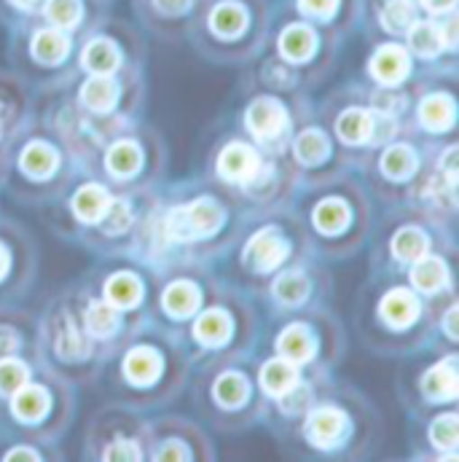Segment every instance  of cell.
<instances>
[{"mask_svg": "<svg viewBox=\"0 0 459 462\" xmlns=\"http://www.w3.org/2000/svg\"><path fill=\"white\" fill-rule=\"evenodd\" d=\"M315 49H317V35H315V30H309V27H304V24L288 27V30L282 32V38H280V51H282V57L290 60V62H304V60H309V57L315 54Z\"/></svg>", "mask_w": 459, "mask_h": 462, "instance_id": "2e32d148", "label": "cell"}, {"mask_svg": "<svg viewBox=\"0 0 459 462\" xmlns=\"http://www.w3.org/2000/svg\"><path fill=\"white\" fill-rule=\"evenodd\" d=\"M277 349L285 360L290 363H307L315 357V349H317V342H315V334L301 326V323H293L282 331V337L277 339Z\"/></svg>", "mask_w": 459, "mask_h": 462, "instance_id": "8fae6325", "label": "cell"}, {"mask_svg": "<svg viewBox=\"0 0 459 462\" xmlns=\"http://www.w3.org/2000/svg\"><path fill=\"white\" fill-rule=\"evenodd\" d=\"M121 65V54L118 46L108 38H97L92 43H87L84 49V68L95 76H111Z\"/></svg>", "mask_w": 459, "mask_h": 462, "instance_id": "9a60e30c", "label": "cell"}, {"mask_svg": "<svg viewBox=\"0 0 459 462\" xmlns=\"http://www.w3.org/2000/svg\"><path fill=\"white\" fill-rule=\"evenodd\" d=\"M261 170L258 153L244 143H231L218 159V172L231 183H250Z\"/></svg>", "mask_w": 459, "mask_h": 462, "instance_id": "5b68a950", "label": "cell"}, {"mask_svg": "<svg viewBox=\"0 0 459 462\" xmlns=\"http://www.w3.org/2000/svg\"><path fill=\"white\" fill-rule=\"evenodd\" d=\"M106 299H108V304H114L115 310L137 307L142 299V282L129 272H118L106 282Z\"/></svg>", "mask_w": 459, "mask_h": 462, "instance_id": "7402d4cb", "label": "cell"}, {"mask_svg": "<svg viewBox=\"0 0 459 462\" xmlns=\"http://www.w3.org/2000/svg\"><path fill=\"white\" fill-rule=\"evenodd\" d=\"M457 315H459V310H457V307H452V310H449V315H446V320H444V328H446L449 339H457V337H459Z\"/></svg>", "mask_w": 459, "mask_h": 462, "instance_id": "c3c4849f", "label": "cell"}, {"mask_svg": "<svg viewBox=\"0 0 459 462\" xmlns=\"http://www.w3.org/2000/svg\"><path fill=\"white\" fill-rule=\"evenodd\" d=\"M38 460V455L32 452V449H11L8 455H5V460Z\"/></svg>", "mask_w": 459, "mask_h": 462, "instance_id": "f907efd6", "label": "cell"}, {"mask_svg": "<svg viewBox=\"0 0 459 462\" xmlns=\"http://www.w3.org/2000/svg\"><path fill=\"white\" fill-rule=\"evenodd\" d=\"M459 390L457 379V360L454 357H446L441 360L438 365H433L425 379H422V393L430 398V401H454Z\"/></svg>", "mask_w": 459, "mask_h": 462, "instance_id": "ba28073f", "label": "cell"}, {"mask_svg": "<svg viewBox=\"0 0 459 462\" xmlns=\"http://www.w3.org/2000/svg\"><path fill=\"white\" fill-rule=\"evenodd\" d=\"M414 272H411V282L417 291L422 293H438L449 285V269L441 258H419L414 261Z\"/></svg>", "mask_w": 459, "mask_h": 462, "instance_id": "d6986e66", "label": "cell"}, {"mask_svg": "<svg viewBox=\"0 0 459 462\" xmlns=\"http://www.w3.org/2000/svg\"><path fill=\"white\" fill-rule=\"evenodd\" d=\"M409 70H411V60H409L406 49L398 46V43L381 46V49L373 54V60H371V73H373V79H376L379 84H384V87L400 84V81L409 76Z\"/></svg>", "mask_w": 459, "mask_h": 462, "instance_id": "8992f818", "label": "cell"}, {"mask_svg": "<svg viewBox=\"0 0 459 462\" xmlns=\"http://www.w3.org/2000/svg\"><path fill=\"white\" fill-rule=\"evenodd\" d=\"M100 224L106 226L108 234H121V231L129 229V224H132V208L124 202V199H111V205H108V210H106V216L100 218Z\"/></svg>", "mask_w": 459, "mask_h": 462, "instance_id": "ab89813d", "label": "cell"}, {"mask_svg": "<svg viewBox=\"0 0 459 462\" xmlns=\"http://www.w3.org/2000/svg\"><path fill=\"white\" fill-rule=\"evenodd\" d=\"M444 170H446L449 183H457V148H449V151H446V156H444Z\"/></svg>", "mask_w": 459, "mask_h": 462, "instance_id": "7dc6e473", "label": "cell"}, {"mask_svg": "<svg viewBox=\"0 0 459 462\" xmlns=\"http://www.w3.org/2000/svg\"><path fill=\"white\" fill-rule=\"evenodd\" d=\"M106 460L134 462V460H140V449H137V444H134V441L121 439V441H115V444H111V447L106 449Z\"/></svg>", "mask_w": 459, "mask_h": 462, "instance_id": "b9f144b4", "label": "cell"}, {"mask_svg": "<svg viewBox=\"0 0 459 462\" xmlns=\"http://www.w3.org/2000/svg\"><path fill=\"white\" fill-rule=\"evenodd\" d=\"M68 38L60 30H41L32 38V57L43 65H57L68 57Z\"/></svg>", "mask_w": 459, "mask_h": 462, "instance_id": "4316f807", "label": "cell"}, {"mask_svg": "<svg viewBox=\"0 0 459 462\" xmlns=\"http://www.w3.org/2000/svg\"><path fill=\"white\" fill-rule=\"evenodd\" d=\"M30 368L16 357H0V395H14L22 384H27Z\"/></svg>", "mask_w": 459, "mask_h": 462, "instance_id": "8d00e7d4", "label": "cell"}, {"mask_svg": "<svg viewBox=\"0 0 459 462\" xmlns=\"http://www.w3.org/2000/svg\"><path fill=\"white\" fill-rule=\"evenodd\" d=\"M153 5H156L161 14H167V16H175V14L188 11L191 0H153Z\"/></svg>", "mask_w": 459, "mask_h": 462, "instance_id": "f6af8a7d", "label": "cell"}, {"mask_svg": "<svg viewBox=\"0 0 459 462\" xmlns=\"http://www.w3.org/2000/svg\"><path fill=\"white\" fill-rule=\"evenodd\" d=\"M81 100L89 111L95 114H108L114 111V106L118 103V84L111 76H95L84 84L81 89Z\"/></svg>", "mask_w": 459, "mask_h": 462, "instance_id": "e0dca14e", "label": "cell"}, {"mask_svg": "<svg viewBox=\"0 0 459 462\" xmlns=\"http://www.w3.org/2000/svg\"><path fill=\"white\" fill-rule=\"evenodd\" d=\"M14 5H19V8H30V5H35L38 0H11Z\"/></svg>", "mask_w": 459, "mask_h": 462, "instance_id": "f5cc1de1", "label": "cell"}, {"mask_svg": "<svg viewBox=\"0 0 459 462\" xmlns=\"http://www.w3.org/2000/svg\"><path fill=\"white\" fill-rule=\"evenodd\" d=\"M57 164H60V156H57V151L51 148V145H46V143H30L24 151H22V170L30 175V178H49V175H54V170H57Z\"/></svg>", "mask_w": 459, "mask_h": 462, "instance_id": "603a6c76", "label": "cell"}, {"mask_svg": "<svg viewBox=\"0 0 459 462\" xmlns=\"http://www.w3.org/2000/svg\"><path fill=\"white\" fill-rule=\"evenodd\" d=\"M288 253H290V242L285 239L282 231L263 229L247 242L242 261L252 272H271V269H277L288 258Z\"/></svg>", "mask_w": 459, "mask_h": 462, "instance_id": "7a4b0ae2", "label": "cell"}, {"mask_svg": "<svg viewBox=\"0 0 459 462\" xmlns=\"http://www.w3.org/2000/svg\"><path fill=\"white\" fill-rule=\"evenodd\" d=\"M454 116L457 106L449 95H430L422 100L419 106V121L430 129V132H446L454 126Z\"/></svg>", "mask_w": 459, "mask_h": 462, "instance_id": "4fadbf2b", "label": "cell"}, {"mask_svg": "<svg viewBox=\"0 0 459 462\" xmlns=\"http://www.w3.org/2000/svg\"><path fill=\"white\" fill-rule=\"evenodd\" d=\"M336 132L344 143L352 145H363V143H371V132H373V114L371 111H363V108H349L342 114L339 124H336Z\"/></svg>", "mask_w": 459, "mask_h": 462, "instance_id": "d4e9b609", "label": "cell"}, {"mask_svg": "<svg viewBox=\"0 0 459 462\" xmlns=\"http://www.w3.org/2000/svg\"><path fill=\"white\" fill-rule=\"evenodd\" d=\"M349 208L344 199H326L315 208V226L323 234H342L349 226Z\"/></svg>", "mask_w": 459, "mask_h": 462, "instance_id": "4dcf8cb0", "label": "cell"}, {"mask_svg": "<svg viewBox=\"0 0 459 462\" xmlns=\"http://www.w3.org/2000/svg\"><path fill=\"white\" fill-rule=\"evenodd\" d=\"M247 129L261 137V140H274L280 137L285 129H288V111L280 100H271V97H261L255 100L250 108H247Z\"/></svg>", "mask_w": 459, "mask_h": 462, "instance_id": "277c9868", "label": "cell"}, {"mask_svg": "<svg viewBox=\"0 0 459 462\" xmlns=\"http://www.w3.org/2000/svg\"><path fill=\"white\" fill-rule=\"evenodd\" d=\"M87 328H89V334L97 337V339L114 337L115 328H118V310H115L114 304L95 301V304L87 310Z\"/></svg>", "mask_w": 459, "mask_h": 462, "instance_id": "836d02e7", "label": "cell"}, {"mask_svg": "<svg viewBox=\"0 0 459 462\" xmlns=\"http://www.w3.org/2000/svg\"><path fill=\"white\" fill-rule=\"evenodd\" d=\"M274 296L288 304V307H296L301 304L307 296H309V280L301 274V272H288L282 274L277 282H274Z\"/></svg>", "mask_w": 459, "mask_h": 462, "instance_id": "e575fe53", "label": "cell"}, {"mask_svg": "<svg viewBox=\"0 0 459 462\" xmlns=\"http://www.w3.org/2000/svg\"><path fill=\"white\" fill-rule=\"evenodd\" d=\"M54 346H57L60 357H65V360H81V357L89 355V342H87V337L78 331L76 320H70V318H60V323H57V337H54Z\"/></svg>", "mask_w": 459, "mask_h": 462, "instance_id": "cb8c5ba5", "label": "cell"}, {"mask_svg": "<svg viewBox=\"0 0 459 462\" xmlns=\"http://www.w3.org/2000/svg\"><path fill=\"white\" fill-rule=\"evenodd\" d=\"M414 22H417V14L409 0H390L381 11V24L390 32H406Z\"/></svg>", "mask_w": 459, "mask_h": 462, "instance_id": "d590c367", "label": "cell"}, {"mask_svg": "<svg viewBox=\"0 0 459 462\" xmlns=\"http://www.w3.org/2000/svg\"><path fill=\"white\" fill-rule=\"evenodd\" d=\"M108 205H111V197H108V191L103 186H84L73 197V213L84 224H97L106 216Z\"/></svg>", "mask_w": 459, "mask_h": 462, "instance_id": "44dd1931", "label": "cell"}, {"mask_svg": "<svg viewBox=\"0 0 459 462\" xmlns=\"http://www.w3.org/2000/svg\"><path fill=\"white\" fill-rule=\"evenodd\" d=\"M406 32H409V46H411V51H414L417 57H422V60L438 57L441 49L446 46V43H444L441 27L433 24V22H414Z\"/></svg>", "mask_w": 459, "mask_h": 462, "instance_id": "ac0fdd59", "label": "cell"}, {"mask_svg": "<svg viewBox=\"0 0 459 462\" xmlns=\"http://www.w3.org/2000/svg\"><path fill=\"white\" fill-rule=\"evenodd\" d=\"M188 457H191V452L178 441H170L164 449L156 452V460H188Z\"/></svg>", "mask_w": 459, "mask_h": 462, "instance_id": "ee69618b", "label": "cell"}, {"mask_svg": "<svg viewBox=\"0 0 459 462\" xmlns=\"http://www.w3.org/2000/svg\"><path fill=\"white\" fill-rule=\"evenodd\" d=\"M419 310H422V307H419L417 296H414L411 291H403V288L387 293V296L381 299V307H379L381 320H384L387 326H392V328H409L411 323H417Z\"/></svg>", "mask_w": 459, "mask_h": 462, "instance_id": "52a82bcc", "label": "cell"}, {"mask_svg": "<svg viewBox=\"0 0 459 462\" xmlns=\"http://www.w3.org/2000/svg\"><path fill=\"white\" fill-rule=\"evenodd\" d=\"M210 27L221 38H236L247 27V11L239 3H221V5H216V11L210 16Z\"/></svg>", "mask_w": 459, "mask_h": 462, "instance_id": "f546056e", "label": "cell"}, {"mask_svg": "<svg viewBox=\"0 0 459 462\" xmlns=\"http://www.w3.org/2000/svg\"><path fill=\"white\" fill-rule=\"evenodd\" d=\"M16 346H19L16 334H14L11 328H0V357L14 355V352H16Z\"/></svg>", "mask_w": 459, "mask_h": 462, "instance_id": "bcb514c9", "label": "cell"}, {"mask_svg": "<svg viewBox=\"0 0 459 462\" xmlns=\"http://www.w3.org/2000/svg\"><path fill=\"white\" fill-rule=\"evenodd\" d=\"M49 406H51V398L38 384H22L11 395V411L22 422H41L49 414Z\"/></svg>", "mask_w": 459, "mask_h": 462, "instance_id": "30bf717a", "label": "cell"}, {"mask_svg": "<svg viewBox=\"0 0 459 462\" xmlns=\"http://www.w3.org/2000/svg\"><path fill=\"white\" fill-rule=\"evenodd\" d=\"M231 328H234V323H231L229 312H224V310H210V312H205V315L197 320L194 337H197V342H202V345L221 346L231 339Z\"/></svg>", "mask_w": 459, "mask_h": 462, "instance_id": "5bb4252c", "label": "cell"}, {"mask_svg": "<svg viewBox=\"0 0 459 462\" xmlns=\"http://www.w3.org/2000/svg\"><path fill=\"white\" fill-rule=\"evenodd\" d=\"M417 167H419V159H417L414 148H409V145H392L381 156V170L392 180H409L417 172Z\"/></svg>", "mask_w": 459, "mask_h": 462, "instance_id": "f1b7e54d", "label": "cell"}, {"mask_svg": "<svg viewBox=\"0 0 459 462\" xmlns=\"http://www.w3.org/2000/svg\"><path fill=\"white\" fill-rule=\"evenodd\" d=\"M296 156L301 164L307 167H315V164H323L328 156H331V143L326 137V132L320 129H307L298 134L296 140Z\"/></svg>", "mask_w": 459, "mask_h": 462, "instance_id": "83f0119b", "label": "cell"}, {"mask_svg": "<svg viewBox=\"0 0 459 462\" xmlns=\"http://www.w3.org/2000/svg\"><path fill=\"white\" fill-rule=\"evenodd\" d=\"M298 5H301L304 14L326 19V16H331V14L336 11L339 0H298Z\"/></svg>", "mask_w": 459, "mask_h": 462, "instance_id": "7bdbcfd3", "label": "cell"}, {"mask_svg": "<svg viewBox=\"0 0 459 462\" xmlns=\"http://www.w3.org/2000/svg\"><path fill=\"white\" fill-rule=\"evenodd\" d=\"M226 221V213L221 210V205L210 197L205 199H197L191 205H183V208H175L170 216H167V234L172 239H180V242H194V239H205V236H213L216 231L224 226Z\"/></svg>", "mask_w": 459, "mask_h": 462, "instance_id": "6da1fadb", "label": "cell"}, {"mask_svg": "<svg viewBox=\"0 0 459 462\" xmlns=\"http://www.w3.org/2000/svg\"><path fill=\"white\" fill-rule=\"evenodd\" d=\"M199 304H202V293L188 280L172 282L161 296V307L170 318H191L199 310Z\"/></svg>", "mask_w": 459, "mask_h": 462, "instance_id": "7c38bea8", "label": "cell"}, {"mask_svg": "<svg viewBox=\"0 0 459 462\" xmlns=\"http://www.w3.org/2000/svg\"><path fill=\"white\" fill-rule=\"evenodd\" d=\"M349 430V422H346V414L342 409H334V406H323V409H315L307 420V439L320 447V449H331V447H339L342 439Z\"/></svg>", "mask_w": 459, "mask_h": 462, "instance_id": "3957f363", "label": "cell"}, {"mask_svg": "<svg viewBox=\"0 0 459 462\" xmlns=\"http://www.w3.org/2000/svg\"><path fill=\"white\" fill-rule=\"evenodd\" d=\"M430 439H433V444H436L438 449L452 452V449L457 447V439H459L457 417H454V414H446V417L436 420V422H433V428H430Z\"/></svg>", "mask_w": 459, "mask_h": 462, "instance_id": "f35d334b", "label": "cell"}, {"mask_svg": "<svg viewBox=\"0 0 459 462\" xmlns=\"http://www.w3.org/2000/svg\"><path fill=\"white\" fill-rule=\"evenodd\" d=\"M46 19L60 30H70L81 22V0H49Z\"/></svg>", "mask_w": 459, "mask_h": 462, "instance_id": "74e56055", "label": "cell"}, {"mask_svg": "<svg viewBox=\"0 0 459 462\" xmlns=\"http://www.w3.org/2000/svg\"><path fill=\"white\" fill-rule=\"evenodd\" d=\"M309 401H312V390L309 387H304V384H293L288 393H282L280 395V403H282V409L288 411V414H298V411H304L307 406H309Z\"/></svg>", "mask_w": 459, "mask_h": 462, "instance_id": "60d3db41", "label": "cell"}, {"mask_svg": "<svg viewBox=\"0 0 459 462\" xmlns=\"http://www.w3.org/2000/svg\"><path fill=\"white\" fill-rule=\"evenodd\" d=\"M106 164H108V172L115 175V178H129V175H134V172L140 170V164H142V151L137 148V143L121 140V143H115L114 148L108 151Z\"/></svg>", "mask_w": 459, "mask_h": 462, "instance_id": "484cf974", "label": "cell"}, {"mask_svg": "<svg viewBox=\"0 0 459 462\" xmlns=\"http://www.w3.org/2000/svg\"><path fill=\"white\" fill-rule=\"evenodd\" d=\"M161 365L164 363H161V357H159L156 349H151V346H134L126 355V360H124V374H126V379L132 384L148 387V384H153L159 379Z\"/></svg>", "mask_w": 459, "mask_h": 462, "instance_id": "9c48e42d", "label": "cell"}, {"mask_svg": "<svg viewBox=\"0 0 459 462\" xmlns=\"http://www.w3.org/2000/svg\"><path fill=\"white\" fill-rule=\"evenodd\" d=\"M3 129H5V118H3V108H0V134H3Z\"/></svg>", "mask_w": 459, "mask_h": 462, "instance_id": "db71d44e", "label": "cell"}, {"mask_svg": "<svg viewBox=\"0 0 459 462\" xmlns=\"http://www.w3.org/2000/svg\"><path fill=\"white\" fill-rule=\"evenodd\" d=\"M298 382V371H296V363L285 360V357H277V360H269L263 368H261V387L280 398L282 393H288L293 384Z\"/></svg>", "mask_w": 459, "mask_h": 462, "instance_id": "ffe728a7", "label": "cell"}, {"mask_svg": "<svg viewBox=\"0 0 459 462\" xmlns=\"http://www.w3.org/2000/svg\"><path fill=\"white\" fill-rule=\"evenodd\" d=\"M425 253H427V236H425V231L414 229V226H406V229H400L395 234V239H392V255H395L398 261L414 263V261H419Z\"/></svg>", "mask_w": 459, "mask_h": 462, "instance_id": "1f68e13d", "label": "cell"}, {"mask_svg": "<svg viewBox=\"0 0 459 462\" xmlns=\"http://www.w3.org/2000/svg\"><path fill=\"white\" fill-rule=\"evenodd\" d=\"M250 395V384L242 374H224L218 382H216V401L224 406V409H239Z\"/></svg>", "mask_w": 459, "mask_h": 462, "instance_id": "d6a6232c", "label": "cell"}, {"mask_svg": "<svg viewBox=\"0 0 459 462\" xmlns=\"http://www.w3.org/2000/svg\"><path fill=\"white\" fill-rule=\"evenodd\" d=\"M433 14H446V11H452L454 8V3L457 0H422Z\"/></svg>", "mask_w": 459, "mask_h": 462, "instance_id": "681fc988", "label": "cell"}, {"mask_svg": "<svg viewBox=\"0 0 459 462\" xmlns=\"http://www.w3.org/2000/svg\"><path fill=\"white\" fill-rule=\"evenodd\" d=\"M8 266H11V255H8V250L0 245V280L8 274Z\"/></svg>", "mask_w": 459, "mask_h": 462, "instance_id": "816d5d0a", "label": "cell"}]
</instances>
